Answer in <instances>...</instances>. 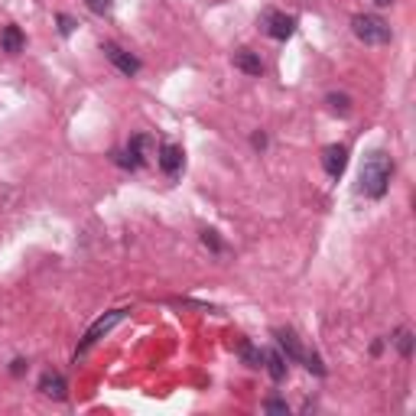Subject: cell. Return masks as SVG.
<instances>
[{"label":"cell","instance_id":"7a4b0ae2","mask_svg":"<svg viewBox=\"0 0 416 416\" xmlns=\"http://www.w3.org/2000/svg\"><path fill=\"white\" fill-rule=\"evenodd\" d=\"M351 30H355V36L361 39V43H368V46H384V43H390V26L374 13H358L355 20H351Z\"/></svg>","mask_w":416,"mask_h":416},{"label":"cell","instance_id":"3957f363","mask_svg":"<svg viewBox=\"0 0 416 416\" xmlns=\"http://www.w3.org/2000/svg\"><path fill=\"white\" fill-rule=\"evenodd\" d=\"M261 23H263V30H267L273 39H290V36H293V30H296L293 16L280 13V10H267V13L261 16Z\"/></svg>","mask_w":416,"mask_h":416},{"label":"cell","instance_id":"9c48e42d","mask_svg":"<svg viewBox=\"0 0 416 416\" xmlns=\"http://www.w3.org/2000/svg\"><path fill=\"white\" fill-rule=\"evenodd\" d=\"M273 339H277V345L286 351V358H290V361H302V358H306V351H302L300 339H296V332L277 329V332H273Z\"/></svg>","mask_w":416,"mask_h":416},{"label":"cell","instance_id":"277c9868","mask_svg":"<svg viewBox=\"0 0 416 416\" xmlns=\"http://www.w3.org/2000/svg\"><path fill=\"white\" fill-rule=\"evenodd\" d=\"M121 319H124V309H114V312H108V316H101L98 322H94L92 329L85 332V339H82V345H78V351H88V348H92L94 341L101 339V335H108V332L114 329V325L121 322Z\"/></svg>","mask_w":416,"mask_h":416},{"label":"cell","instance_id":"8992f818","mask_svg":"<svg viewBox=\"0 0 416 416\" xmlns=\"http://www.w3.org/2000/svg\"><path fill=\"white\" fill-rule=\"evenodd\" d=\"M322 166H325V173H329L332 179H341V173H345V166H348V150H345V147H339V143L325 147V153H322Z\"/></svg>","mask_w":416,"mask_h":416},{"label":"cell","instance_id":"5bb4252c","mask_svg":"<svg viewBox=\"0 0 416 416\" xmlns=\"http://www.w3.org/2000/svg\"><path fill=\"white\" fill-rule=\"evenodd\" d=\"M241 358H244L251 368H263V351H261V348H254L251 341H244V345H241Z\"/></svg>","mask_w":416,"mask_h":416},{"label":"cell","instance_id":"52a82bcc","mask_svg":"<svg viewBox=\"0 0 416 416\" xmlns=\"http://www.w3.org/2000/svg\"><path fill=\"white\" fill-rule=\"evenodd\" d=\"M160 170L166 173V176H179V173H182V147L163 143L160 147Z\"/></svg>","mask_w":416,"mask_h":416},{"label":"cell","instance_id":"d6986e66","mask_svg":"<svg viewBox=\"0 0 416 416\" xmlns=\"http://www.w3.org/2000/svg\"><path fill=\"white\" fill-rule=\"evenodd\" d=\"M263 410H270V413H286V403L283 400H267Z\"/></svg>","mask_w":416,"mask_h":416},{"label":"cell","instance_id":"ba28073f","mask_svg":"<svg viewBox=\"0 0 416 416\" xmlns=\"http://www.w3.org/2000/svg\"><path fill=\"white\" fill-rule=\"evenodd\" d=\"M39 390L46 393V397H53V400H65L69 387H65V378H62L59 371H46V374L39 378Z\"/></svg>","mask_w":416,"mask_h":416},{"label":"cell","instance_id":"5b68a950","mask_svg":"<svg viewBox=\"0 0 416 416\" xmlns=\"http://www.w3.org/2000/svg\"><path fill=\"white\" fill-rule=\"evenodd\" d=\"M101 49H104V55L114 62L124 75H137V72H140V59H137V55H131L127 49H121L117 43H104Z\"/></svg>","mask_w":416,"mask_h":416},{"label":"cell","instance_id":"7c38bea8","mask_svg":"<svg viewBox=\"0 0 416 416\" xmlns=\"http://www.w3.org/2000/svg\"><path fill=\"white\" fill-rule=\"evenodd\" d=\"M234 65H238L241 72H247V75H261L263 72L261 55H254L251 49H238V53H234Z\"/></svg>","mask_w":416,"mask_h":416},{"label":"cell","instance_id":"2e32d148","mask_svg":"<svg viewBox=\"0 0 416 416\" xmlns=\"http://www.w3.org/2000/svg\"><path fill=\"white\" fill-rule=\"evenodd\" d=\"M397 345H400V355H403V358H410V355H413V335H410V332H403Z\"/></svg>","mask_w":416,"mask_h":416},{"label":"cell","instance_id":"6da1fadb","mask_svg":"<svg viewBox=\"0 0 416 416\" xmlns=\"http://www.w3.org/2000/svg\"><path fill=\"white\" fill-rule=\"evenodd\" d=\"M390 173H393V163L384 150H374V153L364 160L361 166V176H358V192L368 195V199H381L390 185Z\"/></svg>","mask_w":416,"mask_h":416},{"label":"cell","instance_id":"e0dca14e","mask_svg":"<svg viewBox=\"0 0 416 416\" xmlns=\"http://www.w3.org/2000/svg\"><path fill=\"white\" fill-rule=\"evenodd\" d=\"M202 241H205V244L212 247V251H215V254H221V241L215 238V231H202Z\"/></svg>","mask_w":416,"mask_h":416},{"label":"cell","instance_id":"9a60e30c","mask_svg":"<svg viewBox=\"0 0 416 416\" xmlns=\"http://www.w3.org/2000/svg\"><path fill=\"white\" fill-rule=\"evenodd\" d=\"M329 104L339 111V114H348V98L345 94H329Z\"/></svg>","mask_w":416,"mask_h":416},{"label":"cell","instance_id":"7402d4cb","mask_svg":"<svg viewBox=\"0 0 416 416\" xmlns=\"http://www.w3.org/2000/svg\"><path fill=\"white\" fill-rule=\"evenodd\" d=\"M374 4H381V7H387V4H390V0H374Z\"/></svg>","mask_w":416,"mask_h":416},{"label":"cell","instance_id":"ffe728a7","mask_svg":"<svg viewBox=\"0 0 416 416\" xmlns=\"http://www.w3.org/2000/svg\"><path fill=\"white\" fill-rule=\"evenodd\" d=\"M59 23H62V26H59V30H62V33H65V36H69V33H72V30H75V23H72L69 16H59Z\"/></svg>","mask_w":416,"mask_h":416},{"label":"cell","instance_id":"4fadbf2b","mask_svg":"<svg viewBox=\"0 0 416 416\" xmlns=\"http://www.w3.org/2000/svg\"><path fill=\"white\" fill-rule=\"evenodd\" d=\"M263 364H267V371H270V378H273V381H283L286 378L283 355H277V351H263Z\"/></svg>","mask_w":416,"mask_h":416},{"label":"cell","instance_id":"8fae6325","mask_svg":"<svg viewBox=\"0 0 416 416\" xmlns=\"http://www.w3.org/2000/svg\"><path fill=\"white\" fill-rule=\"evenodd\" d=\"M0 46H4V53H10V55L23 53L26 36L20 33V26H4V33H0Z\"/></svg>","mask_w":416,"mask_h":416},{"label":"cell","instance_id":"44dd1931","mask_svg":"<svg viewBox=\"0 0 416 416\" xmlns=\"http://www.w3.org/2000/svg\"><path fill=\"white\" fill-rule=\"evenodd\" d=\"M254 147H267V137H263V133H254Z\"/></svg>","mask_w":416,"mask_h":416},{"label":"cell","instance_id":"ac0fdd59","mask_svg":"<svg viewBox=\"0 0 416 416\" xmlns=\"http://www.w3.org/2000/svg\"><path fill=\"white\" fill-rule=\"evenodd\" d=\"M85 4L94 10V13H108L111 10V0H85Z\"/></svg>","mask_w":416,"mask_h":416},{"label":"cell","instance_id":"30bf717a","mask_svg":"<svg viewBox=\"0 0 416 416\" xmlns=\"http://www.w3.org/2000/svg\"><path fill=\"white\" fill-rule=\"evenodd\" d=\"M143 147H147V137H133L131 143H127V150L117 156V163L127 166V170H140V166H143Z\"/></svg>","mask_w":416,"mask_h":416}]
</instances>
